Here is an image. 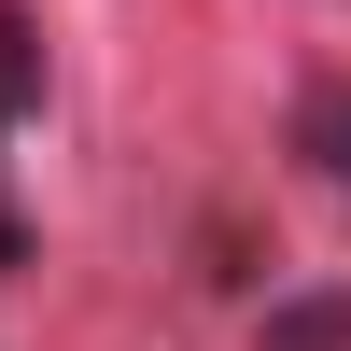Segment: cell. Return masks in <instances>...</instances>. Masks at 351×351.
Masks as SVG:
<instances>
[{"mask_svg":"<svg viewBox=\"0 0 351 351\" xmlns=\"http://www.w3.org/2000/svg\"><path fill=\"white\" fill-rule=\"evenodd\" d=\"M295 155L324 169V183H351V84H324V99L295 112Z\"/></svg>","mask_w":351,"mask_h":351,"instance_id":"obj_1","label":"cell"},{"mask_svg":"<svg viewBox=\"0 0 351 351\" xmlns=\"http://www.w3.org/2000/svg\"><path fill=\"white\" fill-rule=\"evenodd\" d=\"M337 337H351L337 295H309V309H281V324H267V351H337Z\"/></svg>","mask_w":351,"mask_h":351,"instance_id":"obj_2","label":"cell"},{"mask_svg":"<svg viewBox=\"0 0 351 351\" xmlns=\"http://www.w3.org/2000/svg\"><path fill=\"white\" fill-rule=\"evenodd\" d=\"M0 253H14V211H0Z\"/></svg>","mask_w":351,"mask_h":351,"instance_id":"obj_3","label":"cell"}]
</instances>
